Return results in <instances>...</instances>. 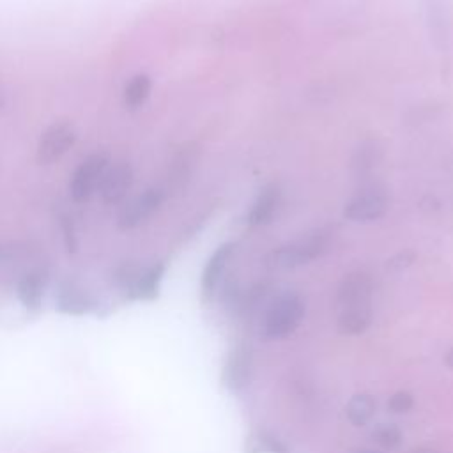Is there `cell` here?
I'll use <instances>...</instances> for the list:
<instances>
[{
    "mask_svg": "<svg viewBox=\"0 0 453 453\" xmlns=\"http://www.w3.org/2000/svg\"><path fill=\"white\" fill-rule=\"evenodd\" d=\"M134 180V172L129 161L115 159L110 161L101 180H99V195L104 203L115 205L126 198Z\"/></svg>",
    "mask_w": 453,
    "mask_h": 453,
    "instance_id": "30bf717a",
    "label": "cell"
},
{
    "mask_svg": "<svg viewBox=\"0 0 453 453\" xmlns=\"http://www.w3.org/2000/svg\"><path fill=\"white\" fill-rule=\"evenodd\" d=\"M280 202H281V191H280V186L274 184V182H269L265 184L255 196L253 203L250 205L246 216H244V221L250 225V226H262V225H267L273 221L278 207H280Z\"/></svg>",
    "mask_w": 453,
    "mask_h": 453,
    "instance_id": "5bb4252c",
    "label": "cell"
},
{
    "mask_svg": "<svg viewBox=\"0 0 453 453\" xmlns=\"http://www.w3.org/2000/svg\"><path fill=\"white\" fill-rule=\"evenodd\" d=\"M331 244V232L327 228H317L303 237H297L290 242H285L274 248L267 257L265 264L271 269L290 271L301 265H306L320 258Z\"/></svg>",
    "mask_w": 453,
    "mask_h": 453,
    "instance_id": "7a4b0ae2",
    "label": "cell"
},
{
    "mask_svg": "<svg viewBox=\"0 0 453 453\" xmlns=\"http://www.w3.org/2000/svg\"><path fill=\"white\" fill-rule=\"evenodd\" d=\"M372 439L379 446H382L386 449H395L396 446H400L403 435H402V430L396 425H393V423H380V425L373 426Z\"/></svg>",
    "mask_w": 453,
    "mask_h": 453,
    "instance_id": "d6986e66",
    "label": "cell"
},
{
    "mask_svg": "<svg viewBox=\"0 0 453 453\" xmlns=\"http://www.w3.org/2000/svg\"><path fill=\"white\" fill-rule=\"evenodd\" d=\"M375 407H377V403L372 395L357 393L349 400V403L345 407V414H347V419L354 426H363L373 418Z\"/></svg>",
    "mask_w": 453,
    "mask_h": 453,
    "instance_id": "ac0fdd59",
    "label": "cell"
},
{
    "mask_svg": "<svg viewBox=\"0 0 453 453\" xmlns=\"http://www.w3.org/2000/svg\"><path fill=\"white\" fill-rule=\"evenodd\" d=\"M444 363L453 370V347L446 350V354H444Z\"/></svg>",
    "mask_w": 453,
    "mask_h": 453,
    "instance_id": "d4e9b609",
    "label": "cell"
},
{
    "mask_svg": "<svg viewBox=\"0 0 453 453\" xmlns=\"http://www.w3.org/2000/svg\"><path fill=\"white\" fill-rule=\"evenodd\" d=\"M150 90H152V80L149 74L145 73H138L134 74L124 87V92H122V99H124V104L129 108V110H136L140 108L150 96Z\"/></svg>",
    "mask_w": 453,
    "mask_h": 453,
    "instance_id": "e0dca14e",
    "label": "cell"
},
{
    "mask_svg": "<svg viewBox=\"0 0 453 453\" xmlns=\"http://www.w3.org/2000/svg\"><path fill=\"white\" fill-rule=\"evenodd\" d=\"M165 269L161 260L147 265L122 262L113 269L111 280L127 301H154L159 296Z\"/></svg>",
    "mask_w": 453,
    "mask_h": 453,
    "instance_id": "6da1fadb",
    "label": "cell"
},
{
    "mask_svg": "<svg viewBox=\"0 0 453 453\" xmlns=\"http://www.w3.org/2000/svg\"><path fill=\"white\" fill-rule=\"evenodd\" d=\"M234 253H235V242L226 241V242H221L207 258L202 271V278H200V294L205 303H209L216 296L219 283L223 280V274L226 271V265L232 260Z\"/></svg>",
    "mask_w": 453,
    "mask_h": 453,
    "instance_id": "8fae6325",
    "label": "cell"
},
{
    "mask_svg": "<svg viewBox=\"0 0 453 453\" xmlns=\"http://www.w3.org/2000/svg\"><path fill=\"white\" fill-rule=\"evenodd\" d=\"M5 108V96H4V92H2V88H0V111Z\"/></svg>",
    "mask_w": 453,
    "mask_h": 453,
    "instance_id": "4316f807",
    "label": "cell"
},
{
    "mask_svg": "<svg viewBox=\"0 0 453 453\" xmlns=\"http://www.w3.org/2000/svg\"><path fill=\"white\" fill-rule=\"evenodd\" d=\"M373 281L365 271H352L345 274L336 290V301L340 308L372 303Z\"/></svg>",
    "mask_w": 453,
    "mask_h": 453,
    "instance_id": "4fadbf2b",
    "label": "cell"
},
{
    "mask_svg": "<svg viewBox=\"0 0 453 453\" xmlns=\"http://www.w3.org/2000/svg\"><path fill=\"white\" fill-rule=\"evenodd\" d=\"M110 154L104 150L87 156L73 172L69 179V195L74 202L88 200L99 188V180L110 163Z\"/></svg>",
    "mask_w": 453,
    "mask_h": 453,
    "instance_id": "52a82bcc",
    "label": "cell"
},
{
    "mask_svg": "<svg viewBox=\"0 0 453 453\" xmlns=\"http://www.w3.org/2000/svg\"><path fill=\"white\" fill-rule=\"evenodd\" d=\"M380 149L375 145V143H368V145H363L361 149H359V156H357V159H356V166L359 168V170H368V168H372L373 165H375V161L379 159L377 156H375V152H379Z\"/></svg>",
    "mask_w": 453,
    "mask_h": 453,
    "instance_id": "7402d4cb",
    "label": "cell"
},
{
    "mask_svg": "<svg viewBox=\"0 0 453 453\" xmlns=\"http://www.w3.org/2000/svg\"><path fill=\"white\" fill-rule=\"evenodd\" d=\"M411 453H439V451L434 448H428V446H418V448H412Z\"/></svg>",
    "mask_w": 453,
    "mask_h": 453,
    "instance_id": "cb8c5ba5",
    "label": "cell"
},
{
    "mask_svg": "<svg viewBox=\"0 0 453 453\" xmlns=\"http://www.w3.org/2000/svg\"><path fill=\"white\" fill-rule=\"evenodd\" d=\"M28 250L25 246L16 244H0V264L11 262L14 258H21Z\"/></svg>",
    "mask_w": 453,
    "mask_h": 453,
    "instance_id": "603a6c76",
    "label": "cell"
},
{
    "mask_svg": "<svg viewBox=\"0 0 453 453\" xmlns=\"http://www.w3.org/2000/svg\"><path fill=\"white\" fill-rule=\"evenodd\" d=\"M350 453H380V451L372 449V448H356V449H352Z\"/></svg>",
    "mask_w": 453,
    "mask_h": 453,
    "instance_id": "484cf974",
    "label": "cell"
},
{
    "mask_svg": "<svg viewBox=\"0 0 453 453\" xmlns=\"http://www.w3.org/2000/svg\"><path fill=\"white\" fill-rule=\"evenodd\" d=\"M244 453H287V444L269 430H253L246 435Z\"/></svg>",
    "mask_w": 453,
    "mask_h": 453,
    "instance_id": "2e32d148",
    "label": "cell"
},
{
    "mask_svg": "<svg viewBox=\"0 0 453 453\" xmlns=\"http://www.w3.org/2000/svg\"><path fill=\"white\" fill-rule=\"evenodd\" d=\"M78 131L69 119H58L51 122L39 136L35 147V159L41 165H51L58 161L76 143Z\"/></svg>",
    "mask_w": 453,
    "mask_h": 453,
    "instance_id": "5b68a950",
    "label": "cell"
},
{
    "mask_svg": "<svg viewBox=\"0 0 453 453\" xmlns=\"http://www.w3.org/2000/svg\"><path fill=\"white\" fill-rule=\"evenodd\" d=\"M389 209V195L382 186H368L350 196L343 205V216L354 223L380 219Z\"/></svg>",
    "mask_w": 453,
    "mask_h": 453,
    "instance_id": "ba28073f",
    "label": "cell"
},
{
    "mask_svg": "<svg viewBox=\"0 0 453 453\" xmlns=\"http://www.w3.org/2000/svg\"><path fill=\"white\" fill-rule=\"evenodd\" d=\"M48 281H50V269L46 265H34L19 276L16 283V294L19 303L28 311L41 310Z\"/></svg>",
    "mask_w": 453,
    "mask_h": 453,
    "instance_id": "7c38bea8",
    "label": "cell"
},
{
    "mask_svg": "<svg viewBox=\"0 0 453 453\" xmlns=\"http://www.w3.org/2000/svg\"><path fill=\"white\" fill-rule=\"evenodd\" d=\"M414 407V396L409 391H396L388 400V409L393 414H405Z\"/></svg>",
    "mask_w": 453,
    "mask_h": 453,
    "instance_id": "44dd1931",
    "label": "cell"
},
{
    "mask_svg": "<svg viewBox=\"0 0 453 453\" xmlns=\"http://www.w3.org/2000/svg\"><path fill=\"white\" fill-rule=\"evenodd\" d=\"M53 304L64 315L96 313L101 308L99 299L74 280H62L57 285Z\"/></svg>",
    "mask_w": 453,
    "mask_h": 453,
    "instance_id": "9c48e42d",
    "label": "cell"
},
{
    "mask_svg": "<svg viewBox=\"0 0 453 453\" xmlns=\"http://www.w3.org/2000/svg\"><path fill=\"white\" fill-rule=\"evenodd\" d=\"M58 221V228L62 234V242L67 253H74L78 250V234H76V226H74V219L71 214L67 212H60L57 216Z\"/></svg>",
    "mask_w": 453,
    "mask_h": 453,
    "instance_id": "ffe728a7",
    "label": "cell"
},
{
    "mask_svg": "<svg viewBox=\"0 0 453 453\" xmlns=\"http://www.w3.org/2000/svg\"><path fill=\"white\" fill-rule=\"evenodd\" d=\"M306 311L303 296L296 290L278 294L264 310L260 319V336L265 340H281L294 333Z\"/></svg>",
    "mask_w": 453,
    "mask_h": 453,
    "instance_id": "3957f363",
    "label": "cell"
},
{
    "mask_svg": "<svg viewBox=\"0 0 453 453\" xmlns=\"http://www.w3.org/2000/svg\"><path fill=\"white\" fill-rule=\"evenodd\" d=\"M372 320H373L372 303L354 304V306L340 308L336 329L343 336H357L370 327Z\"/></svg>",
    "mask_w": 453,
    "mask_h": 453,
    "instance_id": "9a60e30c",
    "label": "cell"
},
{
    "mask_svg": "<svg viewBox=\"0 0 453 453\" xmlns=\"http://www.w3.org/2000/svg\"><path fill=\"white\" fill-rule=\"evenodd\" d=\"M166 198V191L159 186H149L133 198H129L117 214V226L131 230L152 218Z\"/></svg>",
    "mask_w": 453,
    "mask_h": 453,
    "instance_id": "8992f818",
    "label": "cell"
},
{
    "mask_svg": "<svg viewBox=\"0 0 453 453\" xmlns=\"http://www.w3.org/2000/svg\"><path fill=\"white\" fill-rule=\"evenodd\" d=\"M255 356L253 347L246 342H237L228 352L221 366V384L226 391L237 395L244 391L253 379Z\"/></svg>",
    "mask_w": 453,
    "mask_h": 453,
    "instance_id": "277c9868",
    "label": "cell"
}]
</instances>
